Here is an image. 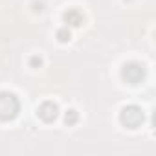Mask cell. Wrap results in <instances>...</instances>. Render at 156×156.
<instances>
[{
	"mask_svg": "<svg viewBox=\"0 0 156 156\" xmlns=\"http://www.w3.org/2000/svg\"><path fill=\"white\" fill-rule=\"evenodd\" d=\"M70 39H72V31H70V28H68V26H64V28L57 30V41H59V42H68Z\"/></svg>",
	"mask_w": 156,
	"mask_h": 156,
	"instance_id": "obj_7",
	"label": "cell"
},
{
	"mask_svg": "<svg viewBox=\"0 0 156 156\" xmlns=\"http://www.w3.org/2000/svg\"><path fill=\"white\" fill-rule=\"evenodd\" d=\"M77 121H79V114H77V110H73V108L66 110V114H64V123H66V125H75Z\"/></svg>",
	"mask_w": 156,
	"mask_h": 156,
	"instance_id": "obj_6",
	"label": "cell"
},
{
	"mask_svg": "<svg viewBox=\"0 0 156 156\" xmlns=\"http://www.w3.org/2000/svg\"><path fill=\"white\" fill-rule=\"evenodd\" d=\"M20 112V101L11 92H0V121H11Z\"/></svg>",
	"mask_w": 156,
	"mask_h": 156,
	"instance_id": "obj_1",
	"label": "cell"
},
{
	"mask_svg": "<svg viewBox=\"0 0 156 156\" xmlns=\"http://www.w3.org/2000/svg\"><path fill=\"white\" fill-rule=\"evenodd\" d=\"M42 8H44V4H42V2H33V11H35V13H41V11H42Z\"/></svg>",
	"mask_w": 156,
	"mask_h": 156,
	"instance_id": "obj_9",
	"label": "cell"
},
{
	"mask_svg": "<svg viewBox=\"0 0 156 156\" xmlns=\"http://www.w3.org/2000/svg\"><path fill=\"white\" fill-rule=\"evenodd\" d=\"M145 66L143 64H140V62H127V64H123V68H121V77L129 83V85H138V83H141L143 79H145Z\"/></svg>",
	"mask_w": 156,
	"mask_h": 156,
	"instance_id": "obj_3",
	"label": "cell"
},
{
	"mask_svg": "<svg viewBox=\"0 0 156 156\" xmlns=\"http://www.w3.org/2000/svg\"><path fill=\"white\" fill-rule=\"evenodd\" d=\"M62 19H64V24H66L68 28H79V26L85 22L83 13L77 9V8H70V9H66L64 15H62Z\"/></svg>",
	"mask_w": 156,
	"mask_h": 156,
	"instance_id": "obj_5",
	"label": "cell"
},
{
	"mask_svg": "<svg viewBox=\"0 0 156 156\" xmlns=\"http://www.w3.org/2000/svg\"><path fill=\"white\" fill-rule=\"evenodd\" d=\"M37 114H39V118H41L42 121L51 123V121H55L57 116H59V107H57L53 101H44V103L37 108Z\"/></svg>",
	"mask_w": 156,
	"mask_h": 156,
	"instance_id": "obj_4",
	"label": "cell"
},
{
	"mask_svg": "<svg viewBox=\"0 0 156 156\" xmlns=\"http://www.w3.org/2000/svg\"><path fill=\"white\" fill-rule=\"evenodd\" d=\"M30 66H31V68H39V66H42V59H41L39 55H33V57L30 59Z\"/></svg>",
	"mask_w": 156,
	"mask_h": 156,
	"instance_id": "obj_8",
	"label": "cell"
},
{
	"mask_svg": "<svg viewBox=\"0 0 156 156\" xmlns=\"http://www.w3.org/2000/svg\"><path fill=\"white\" fill-rule=\"evenodd\" d=\"M143 119H145V114H143V110H141L140 107H136V105H127V107H123L121 112H119V121H121V125L127 127V129H138V127L143 123Z\"/></svg>",
	"mask_w": 156,
	"mask_h": 156,
	"instance_id": "obj_2",
	"label": "cell"
}]
</instances>
